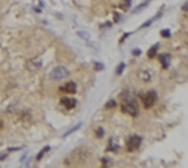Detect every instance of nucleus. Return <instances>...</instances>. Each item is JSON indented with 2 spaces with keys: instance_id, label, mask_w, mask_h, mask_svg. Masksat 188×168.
<instances>
[{
  "instance_id": "1",
  "label": "nucleus",
  "mask_w": 188,
  "mask_h": 168,
  "mask_svg": "<svg viewBox=\"0 0 188 168\" xmlns=\"http://www.w3.org/2000/svg\"><path fill=\"white\" fill-rule=\"evenodd\" d=\"M121 110L124 111V113H127L130 116H138V107H136V102L135 99H127V101H122L121 104Z\"/></svg>"
},
{
  "instance_id": "2",
  "label": "nucleus",
  "mask_w": 188,
  "mask_h": 168,
  "mask_svg": "<svg viewBox=\"0 0 188 168\" xmlns=\"http://www.w3.org/2000/svg\"><path fill=\"white\" fill-rule=\"evenodd\" d=\"M155 102H157V91H154V90H149L148 93L143 94V107H144V108L154 107Z\"/></svg>"
},
{
  "instance_id": "3",
  "label": "nucleus",
  "mask_w": 188,
  "mask_h": 168,
  "mask_svg": "<svg viewBox=\"0 0 188 168\" xmlns=\"http://www.w3.org/2000/svg\"><path fill=\"white\" fill-rule=\"evenodd\" d=\"M67 75H69V69H67V68H64V66H57V68L52 69L50 79H52V80H63V79H66Z\"/></svg>"
},
{
  "instance_id": "4",
  "label": "nucleus",
  "mask_w": 188,
  "mask_h": 168,
  "mask_svg": "<svg viewBox=\"0 0 188 168\" xmlns=\"http://www.w3.org/2000/svg\"><path fill=\"white\" fill-rule=\"evenodd\" d=\"M141 142H143V138L140 135H136V134H132L127 140V149L129 151H136L138 148L141 146Z\"/></svg>"
},
{
  "instance_id": "5",
  "label": "nucleus",
  "mask_w": 188,
  "mask_h": 168,
  "mask_svg": "<svg viewBox=\"0 0 188 168\" xmlns=\"http://www.w3.org/2000/svg\"><path fill=\"white\" fill-rule=\"evenodd\" d=\"M60 91L61 93H67V94H74L75 91H77V83H75V82H67V83H64V85L60 87Z\"/></svg>"
},
{
  "instance_id": "6",
  "label": "nucleus",
  "mask_w": 188,
  "mask_h": 168,
  "mask_svg": "<svg viewBox=\"0 0 188 168\" xmlns=\"http://www.w3.org/2000/svg\"><path fill=\"white\" fill-rule=\"evenodd\" d=\"M60 104H61V107H64L66 110H72L75 105H77V101H75L74 97H61Z\"/></svg>"
},
{
  "instance_id": "7",
  "label": "nucleus",
  "mask_w": 188,
  "mask_h": 168,
  "mask_svg": "<svg viewBox=\"0 0 188 168\" xmlns=\"http://www.w3.org/2000/svg\"><path fill=\"white\" fill-rule=\"evenodd\" d=\"M119 148H121V145H119V142H118V138H115V137H111L110 138V143H108V151H111V152H118L119 151Z\"/></svg>"
},
{
  "instance_id": "8",
  "label": "nucleus",
  "mask_w": 188,
  "mask_h": 168,
  "mask_svg": "<svg viewBox=\"0 0 188 168\" xmlns=\"http://www.w3.org/2000/svg\"><path fill=\"white\" fill-rule=\"evenodd\" d=\"M39 68H41V61L39 60H31V61L27 63V69L31 71V72H36Z\"/></svg>"
},
{
  "instance_id": "9",
  "label": "nucleus",
  "mask_w": 188,
  "mask_h": 168,
  "mask_svg": "<svg viewBox=\"0 0 188 168\" xmlns=\"http://www.w3.org/2000/svg\"><path fill=\"white\" fill-rule=\"evenodd\" d=\"M158 60H160V63H162V66L163 68H168L169 66V60H171V57H169V53H162L158 57Z\"/></svg>"
},
{
  "instance_id": "10",
  "label": "nucleus",
  "mask_w": 188,
  "mask_h": 168,
  "mask_svg": "<svg viewBox=\"0 0 188 168\" xmlns=\"http://www.w3.org/2000/svg\"><path fill=\"white\" fill-rule=\"evenodd\" d=\"M158 47H160L158 44H154V46L149 49V50H148V57H149V58H154V57H155L157 52H158Z\"/></svg>"
},
{
  "instance_id": "11",
  "label": "nucleus",
  "mask_w": 188,
  "mask_h": 168,
  "mask_svg": "<svg viewBox=\"0 0 188 168\" xmlns=\"http://www.w3.org/2000/svg\"><path fill=\"white\" fill-rule=\"evenodd\" d=\"M138 77H140L141 80H144V82H149V80H151L149 71H140V72H138Z\"/></svg>"
},
{
  "instance_id": "12",
  "label": "nucleus",
  "mask_w": 188,
  "mask_h": 168,
  "mask_svg": "<svg viewBox=\"0 0 188 168\" xmlns=\"http://www.w3.org/2000/svg\"><path fill=\"white\" fill-rule=\"evenodd\" d=\"M160 35H162L163 38H169L171 36V30L169 29H163L162 32H160Z\"/></svg>"
},
{
  "instance_id": "13",
  "label": "nucleus",
  "mask_w": 188,
  "mask_h": 168,
  "mask_svg": "<svg viewBox=\"0 0 188 168\" xmlns=\"http://www.w3.org/2000/svg\"><path fill=\"white\" fill-rule=\"evenodd\" d=\"M130 2H132V0H122V2H121V8H122V10H129Z\"/></svg>"
},
{
  "instance_id": "14",
  "label": "nucleus",
  "mask_w": 188,
  "mask_h": 168,
  "mask_svg": "<svg viewBox=\"0 0 188 168\" xmlns=\"http://www.w3.org/2000/svg\"><path fill=\"white\" fill-rule=\"evenodd\" d=\"M49 149H50V148H49V146H46V148H44L43 151H39V154L36 156V160H41V159H43V156H44V154H46V152H47Z\"/></svg>"
},
{
  "instance_id": "15",
  "label": "nucleus",
  "mask_w": 188,
  "mask_h": 168,
  "mask_svg": "<svg viewBox=\"0 0 188 168\" xmlns=\"http://www.w3.org/2000/svg\"><path fill=\"white\" fill-rule=\"evenodd\" d=\"M124 68H125V65H124V63H121V65H119V66L116 68V74H118V75H119V74H122Z\"/></svg>"
},
{
  "instance_id": "16",
  "label": "nucleus",
  "mask_w": 188,
  "mask_h": 168,
  "mask_svg": "<svg viewBox=\"0 0 188 168\" xmlns=\"http://www.w3.org/2000/svg\"><path fill=\"white\" fill-rule=\"evenodd\" d=\"M115 107H116V102L115 101H108L105 104V108H115Z\"/></svg>"
},
{
  "instance_id": "17",
  "label": "nucleus",
  "mask_w": 188,
  "mask_h": 168,
  "mask_svg": "<svg viewBox=\"0 0 188 168\" xmlns=\"http://www.w3.org/2000/svg\"><path fill=\"white\" fill-rule=\"evenodd\" d=\"M96 135L99 137V138H102V137H103V129H102V127H97V129H96Z\"/></svg>"
},
{
  "instance_id": "18",
  "label": "nucleus",
  "mask_w": 188,
  "mask_h": 168,
  "mask_svg": "<svg viewBox=\"0 0 188 168\" xmlns=\"http://www.w3.org/2000/svg\"><path fill=\"white\" fill-rule=\"evenodd\" d=\"M94 69H97V71H102L103 65H100V63H94Z\"/></svg>"
},
{
  "instance_id": "19",
  "label": "nucleus",
  "mask_w": 188,
  "mask_h": 168,
  "mask_svg": "<svg viewBox=\"0 0 188 168\" xmlns=\"http://www.w3.org/2000/svg\"><path fill=\"white\" fill-rule=\"evenodd\" d=\"M121 19H122V17H121L119 14H118V13H115V20H116V22H119Z\"/></svg>"
},
{
  "instance_id": "20",
  "label": "nucleus",
  "mask_w": 188,
  "mask_h": 168,
  "mask_svg": "<svg viewBox=\"0 0 188 168\" xmlns=\"http://www.w3.org/2000/svg\"><path fill=\"white\" fill-rule=\"evenodd\" d=\"M182 11H187V13H188V2L182 5Z\"/></svg>"
},
{
  "instance_id": "21",
  "label": "nucleus",
  "mask_w": 188,
  "mask_h": 168,
  "mask_svg": "<svg viewBox=\"0 0 188 168\" xmlns=\"http://www.w3.org/2000/svg\"><path fill=\"white\" fill-rule=\"evenodd\" d=\"M102 163L103 165H110V159H102Z\"/></svg>"
},
{
  "instance_id": "22",
  "label": "nucleus",
  "mask_w": 188,
  "mask_h": 168,
  "mask_svg": "<svg viewBox=\"0 0 188 168\" xmlns=\"http://www.w3.org/2000/svg\"><path fill=\"white\" fill-rule=\"evenodd\" d=\"M79 35H80V36H83V38H85V39H88V35H86L85 32H80Z\"/></svg>"
}]
</instances>
